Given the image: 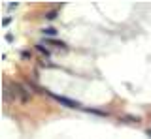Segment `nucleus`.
Segmentation results:
<instances>
[{
	"label": "nucleus",
	"instance_id": "9",
	"mask_svg": "<svg viewBox=\"0 0 151 139\" xmlns=\"http://www.w3.org/2000/svg\"><path fill=\"white\" fill-rule=\"evenodd\" d=\"M9 23H12V17H4V19H2V26H8Z\"/></svg>",
	"mask_w": 151,
	"mask_h": 139
},
{
	"label": "nucleus",
	"instance_id": "6",
	"mask_svg": "<svg viewBox=\"0 0 151 139\" xmlns=\"http://www.w3.org/2000/svg\"><path fill=\"white\" fill-rule=\"evenodd\" d=\"M45 19H49V21L57 19V11H55V10H53V11H47V13H45Z\"/></svg>",
	"mask_w": 151,
	"mask_h": 139
},
{
	"label": "nucleus",
	"instance_id": "1",
	"mask_svg": "<svg viewBox=\"0 0 151 139\" xmlns=\"http://www.w3.org/2000/svg\"><path fill=\"white\" fill-rule=\"evenodd\" d=\"M12 90H13V94H15V98L19 101H23V104H27L28 100H30V90H28V87L27 85H21V83H12Z\"/></svg>",
	"mask_w": 151,
	"mask_h": 139
},
{
	"label": "nucleus",
	"instance_id": "4",
	"mask_svg": "<svg viewBox=\"0 0 151 139\" xmlns=\"http://www.w3.org/2000/svg\"><path fill=\"white\" fill-rule=\"evenodd\" d=\"M42 34H44L45 38H55V36L59 34V30H57V28H53V26H47V28H44V30H42Z\"/></svg>",
	"mask_w": 151,
	"mask_h": 139
},
{
	"label": "nucleus",
	"instance_id": "7",
	"mask_svg": "<svg viewBox=\"0 0 151 139\" xmlns=\"http://www.w3.org/2000/svg\"><path fill=\"white\" fill-rule=\"evenodd\" d=\"M123 120H130V122H138V117H129V115H127V117H123Z\"/></svg>",
	"mask_w": 151,
	"mask_h": 139
},
{
	"label": "nucleus",
	"instance_id": "5",
	"mask_svg": "<svg viewBox=\"0 0 151 139\" xmlns=\"http://www.w3.org/2000/svg\"><path fill=\"white\" fill-rule=\"evenodd\" d=\"M36 49L40 51L42 55H45V57H47V55H49V49H47V47H44V45H42V43H38V45H36Z\"/></svg>",
	"mask_w": 151,
	"mask_h": 139
},
{
	"label": "nucleus",
	"instance_id": "11",
	"mask_svg": "<svg viewBox=\"0 0 151 139\" xmlns=\"http://www.w3.org/2000/svg\"><path fill=\"white\" fill-rule=\"evenodd\" d=\"M147 133H149V135H151V132H147Z\"/></svg>",
	"mask_w": 151,
	"mask_h": 139
},
{
	"label": "nucleus",
	"instance_id": "2",
	"mask_svg": "<svg viewBox=\"0 0 151 139\" xmlns=\"http://www.w3.org/2000/svg\"><path fill=\"white\" fill-rule=\"evenodd\" d=\"M49 96H51V98H53L55 101H59V104L63 105V107H68V109H83L79 101L70 100V98H66V96H57V94H53V92H51Z\"/></svg>",
	"mask_w": 151,
	"mask_h": 139
},
{
	"label": "nucleus",
	"instance_id": "3",
	"mask_svg": "<svg viewBox=\"0 0 151 139\" xmlns=\"http://www.w3.org/2000/svg\"><path fill=\"white\" fill-rule=\"evenodd\" d=\"M45 43H49V45H55V47H59V49H63V51H66V49H68V45H66L64 41H59V40H55V38H45Z\"/></svg>",
	"mask_w": 151,
	"mask_h": 139
},
{
	"label": "nucleus",
	"instance_id": "8",
	"mask_svg": "<svg viewBox=\"0 0 151 139\" xmlns=\"http://www.w3.org/2000/svg\"><path fill=\"white\" fill-rule=\"evenodd\" d=\"M21 58H23V60L30 58V51H23V53H21Z\"/></svg>",
	"mask_w": 151,
	"mask_h": 139
},
{
	"label": "nucleus",
	"instance_id": "10",
	"mask_svg": "<svg viewBox=\"0 0 151 139\" xmlns=\"http://www.w3.org/2000/svg\"><path fill=\"white\" fill-rule=\"evenodd\" d=\"M8 8H9V10H15V8H17V2H12V4H8Z\"/></svg>",
	"mask_w": 151,
	"mask_h": 139
}]
</instances>
